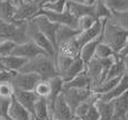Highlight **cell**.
<instances>
[{"label": "cell", "mask_w": 128, "mask_h": 120, "mask_svg": "<svg viewBox=\"0 0 128 120\" xmlns=\"http://www.w3.org/2000/svg\"><path fill=\"white\" fill-rule=\"evenodd\" d=\"M19 72L36 73L45 80H50L53 76L58 75L55 66V61L48 55H40L28 60Z\"/></svg>", "instance_id": "6da1fadb"}, {"label": "cell", "mask_w": 128, "mask_h": 120, "mask_svg": "<svg viewBox=\"0 0 128 120\" xmlns=\"http://www.w3.org/2000/svg\"><path fill=\"white\" fill-rule=\"evenodd\" d=\"M128 38V29H125L114 22L107 20L104 27V37L102 42L112 48L116 54L122 49Z\"/></svg>", "instance_id": "7a4b0ae2"}, {"label": "cell", "mask_w": 128, "mask_h": 120, "mask_svg": "<svg viewBox=\"0 0 128 120\" xmlns=\"http://www.w3.org/2000/svg\"><path fill=\"white\" fill-rule=\"evenodd\" d=\"M115 55H114L112 57L104 58V60L93 56L86 64V73H88L89 78H90L92 90L94 89L98 84H100L101 82L104 81L107 72H108L109 67H110V65L112 64V62H114Z\"/></svg>", "instance_id": "3957f363"}, {"label": "cell", "mask_w": 128, "mask_h": 120, "mask_svg": "<svg viewBox=\"0 0 128 120\" xmlns=\"http://www.w3.org/2000/svg\"><path fill=\"white\" fill-rule=\"evenodd\" d=\"M26 31H27L28 39L32 40V42H34L38 47H40L43 51H45L52 58H54V61H55L58 52H56L54 45L50 42V39L44 35V34L40 33V31L38 30V28L35 26V24L32 21V19L27 20Z\"/></svg>", "instance_id": "277c9868"}, {"label": "cell", "mask_w": 128, "mask_h": 120, "mask_svg": "<svg viewBox=\"0 0 128 120\" xmlns=\"http://www.w3.org/2000/svg\"><path fill=\"white\" fill-rule=\"evenodd\" d=\"M37 15H43L46 18H48L51 21L55 22L58 25H65V26L72 27V28H76L78 29V19L70 12L68 6H66L65 10L62 11V12H55V11H51L48 9L45 8H40V10L37 11L36 16Z\"/></svg>", "instance_id": "5b68a950"}, {"label": "cell", "mask_w": 128, "mask_h": 120, "mask_svg": "<svg viewBox=\"0 0 128 120\" xmlns=\"http://www.w3.org/2000/svg\"><path fill=\"white\" fill-rule=\"evenodd\" d=\"M32 21L35 24V26L38 28L40 33H43L50 42L54 45L56 52H58V40H56V33H58V25L55 22L51 21L48 18H46L43 15H37L32 18Z\"/></svg>", "instance_id": "8992f818"}, {"label": "cell", "mask_w": 128, "mask_h": 120, "mask_svg": "<svg viewBox=\"0 0 128 120\" xmlns=\"http://www.w3.org/2000/svg\"><path fill=\"white\" fill-rule=\"evenodd\" d=\"M93 91L92 89H76V88H63L62 94L65 99V101L68 102V105L70 106V108L72 109V111L74 112L75 108L82 103L83 101H86V99H89L92 96Z\"/></svg>", "instance_id": "52a82bcc"}, {"label": "cell", "mask_w": 128, "mask_h": 120, "mask_svg": "<svg viewBox=\"0 0 128 120\" xmlns=\"http://www.w3.org/2000/svg\"><path fill=\"white\" fill-rule=\"evenodd\" d=\"M40 76L36 73H27V72H16L11 83L14 89L25 90V91H33L36 83L40 80Z\"/></svg>", "instance_id": "ba28073f"}, {"label": "cell", "mask_w": 128, "mask_h": 120, "mask_svg": "<svg viewBox=\"0 0 128 120\" xmlns=\"http://www.w3.org/2000/svg\"><path fill=\"white\" fill-rule=\"evenodd\" d=\"M11 55L24 57V58H26V60H30V58H34V57H36V56L48 55V54L45 51H43L40 47H38L34 42L27 40V42L20 43V44H16Z\"/></svg>", "instance_id": "9c48e42d"}, {"label": "cell", "mask_w": 128, "mask_h": 120, "mask_svg": "<svg viewBox=\"0 0 128 120\" xmlns=\"http://www.w3.org/2000/svg\"><path fill=\"white\" fill-rule=\"evenodd\" d=\"M51 116L58 120H72L74 118V112L65 101L63 94H58L51 111Z\"/></svg>", "instance_id": "30bf717a"}, {"label": "cell", "mask_w": 128, "mask_h": 120, "mask_svg": "<svg viewBox=\"0 0 128 120\" xmlns=\"http://www.w3.org/2000/svg\"><path fill=\"white\" fill-rule=\"evenodd\" d=\"M107 20L108 19L97 20V21H96L94 24L90 27V28L86 29V30H82V31H80V33L78 34V36L75 37V40H76L78 45L80 46V48H81L86 43L92 40L93 38L98 37V36L101 34V31H102V29H104V24H106Z\"/></svg>", "instance_id": "8fae6325"}, {"label": "cell", "mask_w": 128, "mask_h": 120, "mask_svg": "<svg viewBox=\"0 0 128 120\" xmlns=\"http://www.w3.org/2000/svg\"><path fill=\"white\" fill-rule=\"evenodd\" d=\"M42 8L36 2H22L19 6L16 7L15 13H14V21H27L35 17L37 11Z\"/></svg>", "instance_id": "7c38bea8"}, {"label": "cell", "mask_w": 128, "mask_h": 120, "mask_svg": "<svg viewBox=\"0 0 128 120\" xmlns=\"http://www.w3.org/2000/svg\"><path fill=\"white\" fill-rule=\"evenodd\" d=\"M8 114L12 120H33V115L12 96L9 101Z\"/></svg>", "instance_id": "4fadbf2b"}, {"label": "cell", "mask_w": 128, "mask_h": 120, "mask_svg": "<svg viewBox=\"0 0 128 120\" xmlns=\"http://www.w3.org/2000/svg\"><path fill=\"white\" fill-rule=\"evenodd\" d=\"M114 107V115L111 120H127L128 114V91L111 100Z\"/></svg>", "instance_id": "5bb4252c"}, {"label": "cell", "mask_w": 128, "mask_h": 120, "mask_svg": "<svg viewBox=\"0 0 128 120\" xmlns=\"http://www.w3.org/2000/svg\"><path fill=\"white\" fill-rule=\"evenodd\" d=\"M15 98L18 100V102L22 103L32 115L34 112V106L35 102L37 101L38 97L35 94L34 91H25V90H19V89H15L14 92Z\"/></svg>", "instance_id": "9a60e30c"}, {"label": "cell", "mask_w": 128, "mask_h": 120, "mask_svg": "<svg viewBox=\"0 0 128 120\" xmlns=\"http://www.w3.org/2000/svg\"><path fill=\"white\" fill-rule=\"evenodd\" d=\"M66 6H68L70 12L76 19L80 17H83V16H86V15H90L94 17V6L93 4L81 3V2H74V1L68 0V4Z\"/></svg>", "instance_id": "2e32d148"}, {"label": "cell", "mask_w": 128, "mask_h": 120, "mask_svg": "<svg viewBox=\"0 0 128 120\" xmlns=\"http://www.w3.org/2000/svg\"><path fill=\"white\" fill-rule=\"evenodd\" d=\"M126 91H128V73H125L122 76V79L119 80V82L112 88L109 92L104 93L100 96V99L104 101H111L115 98L122 96V93H125Z\"/></svg>", "instance_id": "e0dca14e"}, {"label": "cell", "mask_w": 128, "mask_h": 120, "mask_svg": "<svg viewBox=\"0 0 128 120\" xmlns=\"http://www.w3.org/2000/svg\"><path fill=\"white\" fill-rule=\"evenodd\" d=\"M102 37H104V29H102L101 34H100L98 37L93 38L92 40L86 43V44H84L83 46L81 47L79 55H80V57L83 60V62L86 63V64L91 60V58L93 57V56H94L96 48H97L98 45H99L100 43L102 42Z\"/></svg>", "instance_id": "ac0fdd59"}, {"label": "cell", "mask_w": 128, "mask_h": 120, "mask_svg": "<svg viewBox=\"0 0 128 120\" xmlns=\"http://www.w3.org/2000/svg\"><path fill=\"white\" fill-rule=\"evenodd\" d=\"M50 87H51V91H50V96L46 98V101L48 103L50 110L52 111V108H53V105L55 102L56 98L58 97V94L62 93L63 90V85H64V81L63 79L61 78L60 75H55L53 78L50 79ZM52 117V116H51Z\"/></svg>", "instance_id": "d6986e66"}, {"label": "cell", "mask_w": 128, "mask_h": 120, "mask_svg": "<svg viewBox=\"0 0 128 120\" xmlns=\"http://www.w3.org/2000/svg\"><path fill=\"white\" fill-rule=\"evenodd\" d=\"M51 118V110L45 98H38L34 106L33 119L34 120H47Z\"/></svg>", "instance_id": "ffe728a7"}, {"label": "cell", "mask_w": 128, "mask_h": 120, "mask_svg": "<svg viewBox=\"0 0 128 120\" xmlns=\"http://www.w3.org/2000/svg\"><path fill=\"white\" fill-rule=\"evenodd\" d=\"M84 70H86V63H84L83 60L80 57V55L75 56L73 62L71 63V65L68 66V71H66L65 73H64V75L62 76L63 81L64 82H68V81L72 80L73 78H75L78 74L83 72Z\"/></svg>", "instance_id": "44dd1931"}, {"label": "cell", "mask_w": 128, "mask_h": 120, "mask_svg": "<svg viewBox=\"0 0 128 120\" xmlns=\"http://www.w3.org/2000/svg\"><path fill=\"white\" fill-rule=\"evenodd\" d=\"M63 88H76V89H92L91 88V81L86 71L84 70L80 74H78L72 80L64 82Z\"/></svg>", "instance_id": "7402d4cb"}, {"label": "cell", "mask_w": 128, "mask_h": 120, "mask_svg": "<svg viewBox=\"0 0 128 120\" xmlns=\"http://www.w3.org/2000/svg\"><path fill=\"white\" fill-rule=\"evenodd\" d=\"M1 61H2V65H4V67L6 70L11 72H19L20 69L26 64V62L28 60L16 55H8V56H4L1 58Z\"/></svg>", "instance_id": "603a6c76"}, {"label": "cell", "mask_w": 128, "mask_h": 120, "mask_svg": "<svg viewBox=\"0 0 128 120\" xmlns=\"http://www.w3.org/2000/svg\"><path fill=\"white\" fill-rule=\"evenodd\" d=\"M79 33H80V30L76 28H72V27L65 26V25H58V33H56L58 46L60 44H63V43L73 39L74 37H76Z\"/></svg>", "instance_id": "cb8c5ba5"}, {"label": "cell", "mask_w": 128, "mask_h": 120, "mask_svg": "<svg viewBox=\"0 0 128 120\" xmlns=\"http://www.w3.org/2000/svg\"><path fill=\"white\" fill-rule=\"evenodd\" d=\"M16 10V6L10 0H2L0 1V19L4 22H15L14 21V13Z\"/></svg>", "instance_id": "d4e9b609"}, {"label": "cell", "mask_w": 128, "mask_h": 120, "mask_svg": "<svg viewBox=\"0 0 128 120\" xmlns=\"http://www.w3.org/2000/svg\"><path fill=\"white\" fill-rule=\"evenodd\" d=\"M97 109L99 111V120H111L114 115V107L111 101H104L101 99H98L97 102Z\"/></svg>", "instance_id": "484cf974"}, {"label": "cell", "mask_w": 128, "mask_h": 120, "mask_svg": "<svg viewBox=\"0 0 128 120\" xmlns=\"http://www.w3.org/2000/svg\"><path fill=\"white\" fill-rule=\"evenodd\" d=\"M94 17L97 20L109 19L111 16V10L108 8L104 0H96L94 3Z\"/></svg>", "instance_id": "4316f807"}, {"label": "cell", "mask_w": 128, "mask_h": 120, "mask_svg": "<svg viewBox=\"0 0 128 120\" xmlns=\"http://www.w3.org/2000/svg\"><path fill=\"white\" fill-rule=\"evenodd\" d=\"M109 21L118 25L125 29H128V9L124 11H116L111 12V16L109 18Z\"/></svg>", "instance_id": "83f0119b"}, {"label": "cell", "mask_w": 128, "mask_h": 120, "mask_svg": "<svg viewBox=\"0 0 128 120\" xmlns=\"http://www.w3.org/2000/svg\"><path fill=\"white\" fill-rule=\"evenodd\" d=\"M35 94L38 98H45L50 96V91H51V87H50V81L45 80V79H40L37 83H36L35 88L33 90Z\"/></svg>", "instance_id": "f1b7e54d"}, {"label": "cell", "mask_w": 128, "mask_h": 120, "mask_svg": "<svg viewBox=\"0 0 128 120\" xmlns=\"http://www.w3.org/2000/svg\"><path fill=\"white\" fill-rule=\"evenodd\" d=\"M115 52L112 51L109 45H107L106 43L101 42L99 45L97 46L96 48V52H94V57H98V58H109V57H112L115 55Z\"/></svg>", "instance_id": "f546056e"}, {"label": "cell", "mask_w": 128, "mask_h": 120, "mask_svg": "<svg viewBox=\"0 0 128 120\" xmlns=\"http://www.w3.org/2000/svg\"><path fill=\"white\" fill-rule=\"evenodd\" d=\"M15 46H16L15 42L8 39V38L2 37V36H0V56H1V57L11 55V53H12Z\"/></svg>", "instance_id": "4dcf8cb0"}, {"label": "cell", "mask_w": 128, "mask_h": 120, "mask_svg": "<svg viewBox=\"0 0 128 120\" xmlns=\"http://www.w3.org/2000/svg\"><path fill=\"white\" fill-rule=\"evenodd\" d=\"M104 2L111 12L124 11L128 9V0H104Z\"/></svg>", "instance_id": "1f68e13d"}, {"label": "cell", "mask_w": 128, "mask_h": 120, "mask_svg": "<svg viewBox=\"0 0 128 120\" xmlns=\"http://www.w3.org/2000/svg\"><path fill=\"white\" fill-rule=\"evenodd\" d=\"M66 4H68V0H55L54 2H47L43 6V8L48 9L51 11H55V12H62L65 10Z\"/></svg>", "instance_id": "d6a6232c"}, {"label": "cell", "mask_w": 128, "mask_h": 120, "mask_svg": "<svg viewBox=\"0 0 128 120\" xmlns=\"http://www.w3.org/2000/svg\"><path fill=\"white\" fill-rule=\"evenodd\" d=\"M96 21H97V19L93 16H90V15L80 17V18H78V29L80 31L86 30V29L90 28Z\"/></svg>", "instance_id": "836d02e7"}, {"label": "cell", "mask_w": 128, "mask_h": 120, "mask_svg": "<svg viewBox=\"0 0 128 120\" xmlns=\"http://www.w3.org/2000/svg\"><path fill=\"white\" fill-rule=\"evenodd\" d=\"M14 85L11 82H1L0 83V99H10L14 96Z\"/></svg>", "instance_id": "e575fe53"}, {"label": "cell", "mask_w": 128, "mask_h": 120, "mask_svg": "<svg viewBox=\"0 0 128 120\" xmlns=\"http://www.w3.org/2000/svg\"><path fill=\"white\" fill-rule=\"evenodd\" d=\"M82 120H99V111L97 109L96 103H93L90 108L88 109V111L86 112L83 117L81 118Z\"/></svg>", "instance_id": "d590c367"}, {"label": "cell", "mask_w": 128, "mask_h": 120, "mask_svg": "<svg viewBox=\"0 0 128 120\" xmlns=\"http://www.w3.org/2000/svg\"><path fill=\"white\" fill-rule=\"evenodd\" d=\"M16 72H11L8 70H0V83L1 82H11Z\"/></svg>", "instance_id": "8d00e7d4"}, {"label": "cell", "mask_w": 128, "mask_h": 120, "mask_svg": "<svg viewBox=\"0 0 128 120\" xmlns=\"http://www.w3.org/2000/svg\"><path fill=\"white\" fill-rule=\"evenodd\" d=\"M118 55H120L122 57H125L126 55H128V38H127L126 43H125L124 47H122V49L119 52V53H118Z\"/></svg>", "instance_id": "74e56055"}, {"label": "cell", "mask_w": 128, "mask_h": 120, "mask_svg": "<svg viewBox=\"0 0 128 120\" xmlns=\"http://www.w3.org/2000/svg\"><path fill=\"white\" fill-rule=\"evenodd\" d=\"M34 2H36V3H37L38 6L43 7V6H44V3L46 2V0H34Z\"/></svg>", "instance_id": "f35d334b"}, {"label": "cell", "mask_w": 128, "mask_h": 120, "mask_svg": "<svg viewBox=\"0 0 128 120\" xmlns=\"http://www.w3.org/2000/svg\"><path fill=\"white\" fill-rule=\"evenodd\" d=\"M124 63H125V66H126V72L128 73V55L124 57Z\"/></svg>", "instance_id": "ab89813d"}, {"label": "cell", "mask_w": 128, "mask_h": 120, "mask_svg": "<svg viewBox=\"0 0 128 120\" xmlns=\"http://www.w3.org/2000/svg\"><path fill=\"white\" fill-rule=\"evenodd\" d=\"M70 1H74V2H81V3H88L89 0H70Z\"/></svg>", "instance_id": "60d3db41"}, {"label": "cell", "mask_w": 128, "mask_h": 120, "mask_svg": "<svg viewBox=\"0 0 128 120\" xmlns=\"http://www.w3.org/2000/svg\"><path fill=\"white\" fill-rule=\"evenodd\" d=\"M1 56H0V70H6V69H4V65H2V61H1Z\"/></svg>", "instance_id": "b9f144b4"}, {"label": "cell", "mask_w": 128, "mask_h": 120, "mask_svg": "<svg viewBox=\"0 0 128 120\" xmlns=\"http://www.w3.org/2000/svg\"><path fill=\"white\" fill-rule=\"evenodd\" d=\"M4 21H2V20L0 19V33H1V29H2V27H4Z\"/></svg>", "instance_id": "7bdbcfd3"}, {"label": "cell", "mask_w": 128, "mask_h": 120, "mask_svg": "<svg viewBox=\"0 0 128 120\" xmlns=\"http://www.w3.org/2000/svg\"><path fill=\"white\" fill-rule=\"evenodd\" d=\"M94 1H96V0H89L88 3H89V4H93V3H94Z\"/></svg>", "instance_id": "ee69618b"}, {"label": "cell", "mask_w": 128, "mask_h": 120, "mask_svg": "<svg viewBox=\"0 0 128 120\" xmlns=\"http://www.w3.org/2000/svg\"><path fill=\"white\" fill-rule=\"evenodd\" d=\"M72 120H82V119H81V118H79V117H76V116H75V117H74V118H73Z\"/></svg>", "instance_id": "f6af8a7d"}, {"label": "cell", "mask_w": 128, "mask_h": 120, "mask_svg": "<svg viewBox=\"0 0 128 120\" xmlns=\"http://www.w3.org/2000/svg\"><path fill=\"white\" fill-rule=\"evenodd\" d=\"M54 1H55V0H46V2H45V3H47V2H54Z\"/></svg>", "instance_id": "bcb514c9"}, {"label": "cell", "mask_w": 128, "mask_h": 120, "mask_svg": "<svg viewBox=\"0 0 128 120\" xmlns=\"http://www.w3.org/2000/svg\"><path fill=\"white\" fill-rule=\"evenodd\" d=\"M24 2H32V1H34V0H22Z\"/></svg>", "instance_id": "7dc6e473"}, {"label": "cell", "mask_w": 128, "mask_h": 120, "mask_svg": "<svg viewBox=\"0 0 128 120\" xmlns=\"http://www.w3.org/2000/svg\"><path fill=\"white\" fill-rule=\"evenodd\" d=\"M126 118H127V120H128V114H127V117H126Z\"/></svg>", "instance_id": "c3c4849f"}, {"label": "cell", "mask_w": 128, "mask_h": 120, "mask_svg": "<svg viewBox=\"0 0 128 120\" xmlns=\"http://www.w3.org/2000/svg\"><path fill=\"white\" fill-rule=\"evenodd\" d=\"M0 1H2V0H0Z\"/></svg>", "instance_id": "681fc988"}, {"label": "cell", "mask_w": 128, "mask_h": 120, "mask_svg": "<svg viewBox=\"0 0 128 120\" xmlns=\"http://www.w3.org/2000/svg\"><path fill=\"white\" fill-rule=\"evenodd\" d=\"M0 120H2V119H0Z\"/></svg>", "instance_id": "f907efd6"}]
</instances>
